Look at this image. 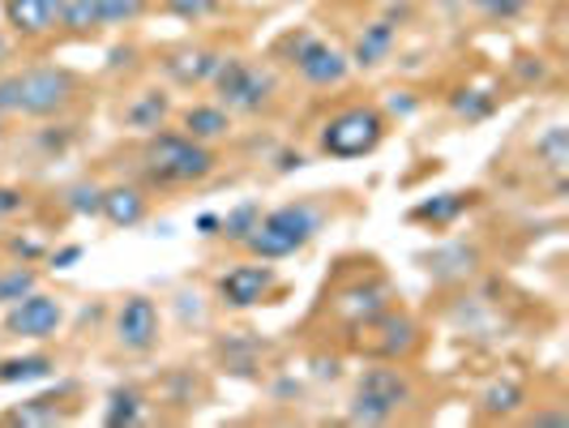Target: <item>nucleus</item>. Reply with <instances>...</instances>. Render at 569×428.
Here are the masks:
<instances>
[{
	"label": "nucleus",
	"mask_w": 569,
	"mask_h": 428,
	"mask_svg": "<svg viewBox=\"0 0 569 428\" xmlns=\"http://www.w3.org/2000/svg\"><path fill=\"white\" fill-rule=\"evenodd\" d=\"M171 112L168 94H159V90H142L129 108H124V125L129 129H142V133H154V129H163V116Z\"/></svg>",
	"instance_id": "16"
},
{
	"label": "nucleus",
	"mask_w": 569,
	"mask_h": 428,
	"mask_svg": "<svg viewBox=\"0 0 569 428\" xmlns=\"http://www.w3.org/2000/svg\"><path fill=\"white\" fill-rule=\"evenodd\" d=\"M219 64H223V52H214V48H180V52H171L163 60V69H168V78L176 86L210 82L219 73Z\"/></svg>",
	"instance_id": "12"
},
{
	"label": "nucleus",
	"mask_w": 569,
	"mask_h": 428,
	"mask_svg": "<svg viewBox=\"0 0 569 428\" xmlns=\"http://www.w3.org/2000/svg\"><path fill=\"white\" fill-rule=\"evenodd\" d=\"M60 317H64L60 300L43 296V291L34 287L30 296H22V300L9 309L4 330H9V335H18V339H52V335L60 330Z\"/></svg>",
	"instance_id": "8"
},
{
	"label": "nucleus",
	"mask_w": 569,
	"mask_h": 428,
	"mask_svg": "<svg viewBox=\"0 0 569 428\" xmlns=\"http://www.w3.org/2000/svg\"><path fill=\"white\" fill-rule=\"evenodd\" d=\"M64 201H69V210H73V215H99V206H103V189H99V185H90V180H82V185H73V189L64 193Z\"/></svg>",
	"instance_id": "26"
},
{
	"label": "nucleus",
	"mask_w": 569,
	"mask_h": 428,
	"mask_svg": "<svg viewBox=\"0 0 569 428\" xmlns=\"http://www.w3.org/2000/svg\"><path fill=\"white\" fill-rule=\"evenodd\" d=\"M317 228H321V215H317L313 206L309 201H291V206H279V210L261 215L240 249L261 257V261H279V257H291L296 249H305L317 236Z\"/></svg>",
	"instance_id": "2"
},
{
	"label": "nucleus",
	"mask_w": 569,
	"mask_h": 428,
	"mask_svg": "<svg viewBox=\"0 0 569 428\" xmlns=\"http://www.w3.org/2000/svg\"><path fill=\"white\" fill-rule=\"evenodd\" d=\"M0 60H9V39L0 34Z\"/></svg>",
	"instance_id": "36"
},
{
	"label": "nucleus",
	"mask_w": 569,
	"mask_h": 428,
	"mask_svg": "<svg viewBox=\"0 0 569 428\" xmlns=\"http://www.w3.org/2000/svg\"><path fill=\"white\" fill-rule=\"evenodd\" d=\"M99 215H103L112 228H138L146 219V193L133 189V185H112V189H103Z\"/></svg>",
	"instance_id": "14"
},
{
	"label": "nucleus",
	"mask_w": 569,
	"mask_h": 428,
	"mask_svg": "<svg viewBox=\"0 0 569 428\" xmlns=\"http://www.w3.org/2000/svg\"><path fill=\"white\" fill-rule=\"evenodd\" d=\"M18 210H22V193L9 189V185H0V219H9V215H18Z\"/></svg>",
	"instance_id": "32"
},
{
	"label": "nucleus",
	"mask_w": 569,
	"mask_h": 428,
	"mask_svg": "<svg viewBox=\"0 0 569 428\" xmlns=\"http://www.w3.org/2000/svg\"><path fill=\"white\" fill-rule=\"evenodd\" d=\"M536 155H540V159L552 171H566V163H569V133L561 129V125H552V129H548V133L540 138V142H536Z\"/></svg>",
	"instance_id": "22"
},
{
	"label": "nucleus",
	"mask_w": 569,
	"mask_h": 428,
	"mask_svg": "<svg viewBox=\"0 0 569 428\" xmlns=\"http://www.w3.org/2000/svg\"><path fill=\"white\" fill-rule=\"evenodd\" d=\"M64 0H4V22L22 39H43L60 27Z\"/></svg>",
	"instance_id": "11"
},
{
	"label": "nucleus",
	"mask_w": 569,
	"mask_h": 428,
	"mask_svg": "<svg viewBox=\"0 0 569 428\" xmlns=\"http://www.w3.org/2000/svg\"><path fill=\"white\" fill-rule=\"evenodd\" d=\"M518 402H522V390L506 381V386H492V390L485 395V411L488 416H510Z\"/></svg>",
	"instance_id": "28"
},
{
	"label": "nucleus",
	"mask_w": 569,
	"mask_h": 428,
	"mask_svg": "<svg viewBox=\"0 0 569 428\" xmlns=\"http://www.w3.org/2000/svg\"><path fill=\"white\" fill-rule=\"evenodd\" d=\"M0 120H4V116H0Z\"/></svg>",
	"instance_id": "37"
},
{
	"label": "nucleus",
	"mask_w": 569,
	"mask_h": 428,
	"mask_svg": "<svg viewBox=\"0 0 569 428\" xmlns=\"http://www.w3.org/2000/svg\"><path fill=\"white\" fill-rule=\"evenodd\" d=\"M471 206H476V193H441V198H432V201H420V206L411 210V219L432 223V228H446V223H455L462 210H471Z\"/></svg>",
	"instance_id": "17"
},
{
	"label": "nucleus",
	"mask_w": 569,
	"mask_h": 428,
	"mask_svg": "<svg viewBox=\"0 0 569 428\" xmlns=\"http://www.w3.org/2000/svg\"><path fill=\"white\" fill-rule=\"evenodd\" d=\"M395 39H399L395 22H369V27L360 30V39H356V52H351V60H356L360 69H372V64H381V60L390 57Z\"/></svg>",
	"instance_id": "15"
},
{
	"label": "nucleus",
	"mask_w": 569,
	"mask_h": 428,
	"mask_svg": "<svg viewBox=\"0 0 569 428\" xmlns=\"http://www.w3.org/2000/svg\"><path fill=\"white\" fill-rule=\"evenodd\" d=\"M39 287V275L30 270V266H13V270H4L0 275V305H18L22 296H30Z\"/></svg>",
	"instance_id": "21"
},
{
	"label": "nucleus",
	"mask_w": 569,
	"mask_h": 428,
	"mask_svg": "<svg viewBox=\"0 0 569 428\" xmlns=\"http://www.w3.org/2000/svg\"><path fill=\"white\" fill-rule=\"evenodd\" d=\"M219 223H223L219 215H201V219H198V231H201V236H219Z\"/></svg>",
	"instance_id": "34"
},
{
	"label": "nucleus",
	"mask_w": 569,
	"mask_h": 428,
	"mask_svg": "<svg viewBox=\"0 0 569 428\" xmlns=\"http://www.w3.org/2000/svg\"><path fill=\"white\" fill-rule=\"evenodd\" d=\"M411 402V381L402 369L377 365L360 377L356 386V402H351V425H386L395 420L402 407Z\"/></svg>",
	"instance_id": "4"
},
{
	"label": "nucleus",
	"mask_w": 569,
	"mask_h": 428,
	"mask_svg": "<svg viewBox=\"0 0 569 428\" xmlns=\"http://www.w3.org/2000/svg\"><path fill=\"white\" fill-rule=\"evenodd\" d=\"M168 13L180 22H201L219 13V0H168Z\"/></svg>",
	"instance_id": "27"
},
{
	"label": "nucleus",
	"mask_w": 569,
	"mask_h": 428,
	"mask_svg": "<svg viewBox=\"0 0 569 428\" xmlns=\"http://www.w3.org/2000/svg\"><path fill=\"white\" fill-rule=\"evenodd\" d=\"M78 257H82V245H64L60 253H52V266H57V270H69Z\"/></svg>",
	"instance_id": "33"
},
{
	"label": "nucleus",
	"mask_w": 569,
	"mask_h": 428,
	"mask_svg": "<svg viewBox=\"0 0 569 428\" xmlns=\"http://www.w3.org/2000/svg\"><path fill=\"white\" fill-rule=\"evenodd\" d=\"M146 9H150V0H99V18H103V27H129V22H138Z\"/></svg>",
	"instance_id": "23"
},
{
	"label": "nucleus",
	"mask_w": 569,
	"mask_h": 428,
	"mask_svg": "<svg viewBox=\"0 0 569 428\" xmlns=\"http://www.w3.org/2000/svg\"><path fill=\"white\" fill-rule=\"evenodd\" d=\"M0 116H18V73L0 78Z\"/></svg>",
	"instance_id": "31"
},
{
	"label": "nucleus",
	"mask_w": 569,
	"mask_h": 428,
	"mask_svg": "<svg viewBox=\"0 0 569 428\" xmlns=\"http://www.w3.org/2000/svg\"><path fill=\"white\" fill-rule=\"evenodd\" d=\"M78 99V82L69 69L57 64H34L18 73V116H34V120H48L60 116L69 103Z\"/></svg>",
	"instance_id": "5"
},
{
	"label": "nucleus",
	"mask_w": 569,
	"mask_h": 428,
	"mask_svg": "<svg viewBox=\"0 0 569 428\" xmlns=\"http://www.w3.org/2000/svg\"><path fill=\"white\" fill-rule=\"evenodd\" d=\"M13 253L34 257V253H39V245H34V240H18V245H13Z\"/></svg>",
	"instance_id": "35"
},
{
	"label": "nucleus",
	"mask_w": 569,
	"mask_h": 428,
	"mask_svg": "<svg viewBox=\"0 0 569 428\" xmlns=\"http://www.w3.org/2000/svg\"><path fill=\"white\" fill-rule=\"evenodd\" d=\"M60 27L73 30V34L103 30V18H99V0H64V9H60Z\"/></svg>",
	"instance_id": "19"
},
{
	"label": "nucleus",
	"mask_w": 569,
	"mask_h": 428,
	"mask_svg": "<svg viewBox=\"0 0 569 428\" xmlns=\"http://www.w3.org/2000/svg\"><path fill=\"white\" fill-rule=\"evenodd\" d=\"M112 428L120 425H138L142 420V407H138V395L133 390H116L112 395V407H108V416H103Z\"/></svg>",
	"instance_id": "25"
},
{
	"label": "nucleus",
	"mask_w": 569,
	"mask_h": 428,
	"mask_svg": "<svg viewBox=\"0 0 569 428\" xmlns=\"http://www.w3.org/2000/svg\"><path fill=\"white\" fill-rule=\"evenodd\" d=\"M270 287H274V270L270 266H236V270H228L219 279V296L231 309H253V305H261L270 296Z\"/></svg>",
	"instance_id": "10"
},
{
	"label": "nucleus",
	"mask_w": 569,
	"mask_h": 428,
	"mask_svg": "<svg viewBox=\"0 0 569 428\" xmlns=\"http://www.w3.org/2000/svg\"><path fill=\"white\" fill-rule=\"evenodd\" d=\"M57 369L52 356H13V360H0V381L4 386H18V381H39Z\"/></svg>",
	"instance_id": "18"
},
{
	"label": "nucleus",
	"mask_w": 569,
	"mask_h": 428,
	"mask_svg": "<svg viewBox=\"0 0 569 428\" xmlns=\"http://www.w3.org/2000/svg\"><path fill=\"white\" fill-rule=\"evenodd\" d=\"M476 9L488 13V18H497V22H510V18H518L527 9V0H476Z\"/></svg>",
	"instance_id": "30"
},
{
	"label": "nucleus",
	"mask_w": 569,
	"mask_h": 428,
	"mask_svg": "<svg viewBox=\"0 0 569 428\" xmlns=\"http://www.w3.org/2000/svg\"><path fill=\"white\" fill-rule=\"evenodd\" d=\"M57 420H60V411L57 407H43V399H34L30 407L9 416V425H57Z\"/></svg>",
	"instance_id": "29"
},
{
	"label": "nucleus",
	"mask_w": 569,
	"mask_h": 428,
	"mask_svg": "<svg viewBox=\"0 0 569 428\" xmlns=\"http://www.w3.org/2000/svg\"><path fill=\"white\" fill-rule=\"evenodd\" d=\"M116 342L124 351H150L159 342V309L146 296H129L116 309Z\"/></svg>",
	"instance_id": "9"
},
{
	"label": "nucleus",
	"mask_w": 569,
	"mask_h": 428,
	"mask_svg": "<svg viewBox=\"0 0 569 428\" xmlns=\"http://www.w3.org/2000/svg\"><path fill=\"white\" fill-rule=\"evenodd\" d=\"M386 138V116L377 108H342L321 125V155L330 159H365Z\"/></svg>",
	"instance_id": "3"
},
{
	"label": "nucleus",
	"mask_w": 569,
	"mask_h": 428,
	"mask_svg": "<svg viewBox=\"0 0 569 428\" xmlns=\"http://www.w3.org/2000/svg\"><path fill=\"white\" fill-rule=\"evenodd\" d=\"M210 82H214L219 103H223L228 112H244V116L261 112V108L270 103V94H274V78H270L261 64H253V60H244V57H223L219 73H214Z\"/></svg>",
	"instance_id": "6"
},
{
	"label": "nucleus",
	"mask_w": 569,
	"mask_h": 428,
	"mask_svg": "<svg viewBox=\"0 0 569 428\" xmlns=\"http://www.w3.org/2000/svg\"><path fill=\"white\" fill-rule=\"evenodd\" d=\"M450 108H455L458 116H467V120H485V116L497 108V99L485 94V90H458L455 99H450Z\"/></svg>",
	"instance_id": "24"
},
{
	"label": "nucleus",
	"mask_w": 569,
	"mask_h": 428,
	"mask_svg": "<svg viewBox=\"0 0 569 428\" xmlns=\"http://www.w3.org/2000/svg\"><path fill=\"white\" fill-rule=\"evenodd\" d=\"M283 48H287L291 69H296L309 86H339L342 78H347V69H351V60L342 57L339 48H330L326 39H317V34H309V30L291 34Z\"/></svg>",
	"instance_id": "7"
},
{
	"label": "nucleus",
	"mask_w": 569,
	"mask_h": 428,
	"mask_svg": "<svg viewBox=\"0 0 569 428\" xmlns=\"http://www.w3.org/2000/svg\"><path fill=\"white\" fill-rule=\"evenodd\" d=\"M257 219H261V206H257V201H240L236 210H228V215H223L219 236H228L231 245H244V240H249V231L257 228Z\"/></svg>",
	"instance_id": "20"
},
{
	"label": "nucleus",
	"mask_w": 569,
	"mask_h": 428,
	"mask_svg": "<svg viewBox=\"0 0 569 428\" xmlns=\"http://www.w3.org/2000/svg\"><path fill=\"white\" fill-rule=\"evenodd\" d=\"M180 125H184V133L193 138V142H223L231 133V112L223 103H193V108H184L180 116Z\"/></svg>",
	"instance_id": "13"
},
{
	"label": "nucleus",
	"mask_w": 569,
	"mask_h": 428,
	"mask_svg": "<svg viewBox=\"0 0 569 428\" xmlns=\"http://www.w3.org/2000/svg\"><path fill=\"white\" fill-rule=\"evenodd\" d=\"M214 150L206 142H193L189 133H150L142 146V171L150 185L171 189V185H198L214 171Z\"/></svg>",
	"instance_id": "1"
}]
</instances>
